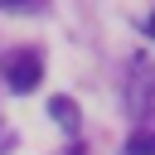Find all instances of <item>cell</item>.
I'll list each match as a JSON object with an SVG mask.
<instances>
[{"label":"cell","mask_w":155,"mask_h":155,"mask_svg":"<svg viewBox=\"0 0 155 155\" xmlns=\"http://www.w3.org/2000/svg\"><path fill=\"white\" fill-rule=\"evenodd\" d=\"M0 10H34V0H0Z\"/></svg>","instance_id":"cell-5"},{"label":"cell","mask_w":155,"mask_h":155,"mask_svg":"<svg viewBox=\"0 0 155 155\" xmlns=\"http://www.w3.org/2000/svg\"><path fill=\"white\" fill-rule=\"evenodd\" d=\"M5 82H10V92H34L39 87V78H44V58L34 53V48H15V53H5Z\"/></svg>","instance_id":"cell-2"},{"label":"cell","mask_w":155,"mask_h":155,"mask_svg":"<svg viewBox=\"0 0 155 155\" xmlns=\"http://www.w3.org/2000/svg\"><path fill=\"white\" fill-rule=\"evenodd\" d=\"M126 155H155V131H136L126 140Z\"/></svg>","instance_id":"cell-4"},{"label":"cell","mask_w":155,"mask_h":155,"mask_svg":"<svg viewBox=\"0 0 155 155\" xmlns=\"http://www.w3.org/2000/svg\"><path fill=\"white\" fill-rule=\"evenodd\" d=\"M126 111L136 121H150L155 116V63L145 53H136L131 68H126Z\"/></svg>","instance_id":"cell-1"},{"label":"cell","mask_w":155,"mask_h":155,"mask_svg":"<svg viewBox=\"0 0 155 155\" xmlns=\"http://www.w3.org/2000/svg\"><path fill=\"white\" fill-rule=\"evenodd\" d=\"M48 116H53L63 131H78V116H82V111H78L73 97H53V102H48Z\"/></svg>","instance_id":"cell-3"}]
</instances>
